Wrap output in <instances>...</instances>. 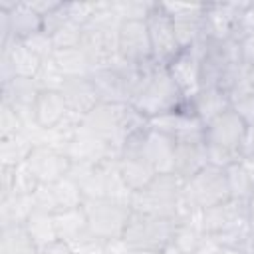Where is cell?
Listing matches in <instances>:
<instances>
[{
	"label": "cell",
	"instance_id": "1",
	"mask_svg": "<svg viewBox=\"0 0 254 254\" xmlns=\"http://www.w3.org/2000/svg\"><path fill=\"white\" fill-rule=\"evenodd\" d=\"M143 117L155 119L161 115H167L171 111H177L187 103L181 89L171 79L165 65L149 64L139 87L135 89L131 101H129Z\"/></svg>",
	"mask_w": 254,
	"mask_h": 254
},
{
	"label": "cell",
	"instance_id": "2",
	"mask_svg": "<svg viewBox=\"0 0 254 254\" xmlns=\"http://www.w3.org/2000/svg\"><path fill=\"white\" fill-rule=\"evenodd\" d=\"M200 226L220 246H240L246 250L254 234L248 220L246 202L236 198L200 210Z\"/></svg>",
	"mask_w": 254,
	"mask_h": 254
},
{
	"label": "cell",
	"instance_id": "3",
	"mask_svg": "<svg viewBox=\"0 0 254 254\" xmlns=\"http://www.w3.org/2000/svg\"><path fill=\"white\" fill-rule=\"evenodd\" d=\"M226 200H230L226 171L214 165H206L202 171L183 181L181 208H179L177 220H183L194 212L206 210Z\"/></svg>",
	"mask_w": 254,
	"mask_h": 254
},
{
	"label": "cell",
	"instance_id": "4",
	"mask_svg": "<svg viewBox=\"0 0 254 254\" xmlns=\"http://www.w3.org/2000/svg\"><path fill=\"white\" fill-rule=\"evenodd\" d=\"M246 123L232 111H224L204 125V145L208 155V165L226 169L240 159L242 137Z\"/></svg>",
	"mask_w": 254,
	"mask_h": 254
},
{
	"label": "cell",
	"instance_id": "5",
	"mask_svg": "<svg viewBox=\"0 0 254 254\" xmlns=\"http://www.w3.org/2000/svg\"><path fill=\"white\" fill-rule=\"evenodd\" d=\"M181 190H183V181L175 173L157 175L149 187L133 192L131 210L177 220L181 208Z\"/></svg>",
	"mask_w": 254,
	"mask_h": 254
},
{
	"label": "cell",
	"instance_id": "6",
	"mask_svg": "<svg viewBox=\"0 0 254 254\" xmlns=\"http://www.w3.org/2000/svg\"><path fill=\"white\" fill-rule=\"evenodd\" d=\"M175 228H177V220L173 218H163V216H153V214L131 210L129 222L121 238L129 250L161 252L165 246L173 242Z\"/></svg>",
	"mask_w": 254,
	"mask_h": 254
},
{
	"label": "cell",
	"instance_id": "7",
	"mask_svg": "<svg viewBox=\"0 0 254 254\" xmlns=\"http://www.w3.org/2000/svg\"><path fill=\"white\" fill-rule=\"evenodd\" d=\"M81 206L85 210L87 230L91 238L109 242L123 236L131 216V206L115 202L111 198H87Z\"/></svg>",
	"mask_w": 254,
	"mask_h": 254
},
{
	"label": "cell",
	"instance_id": "8",
	"mask_svg": "<svg viewBox=\"0 0 254 254\" xmlns=\"http://www.w3.org/2000/svg\"><path fill=\"white\" fill-rule=\"evenodd\" d=\"M79 48L85 54L91 71L101 67H111L119 62V50H117V26L91 22L83 28Z\"/></svg>",
	"mask_w": 254,
	"mask_h": 254
},
{
	"label": "cell",
	"instance_id": "9",
	"mask_svg": "<svg viewBox=\"0 0 254 254\" xmlns=\"http://www.w3.org/2000/svg\"><path fill=\"white\" fill-rule=\"evenodd\" d=\"M145 22H147V30H149L153 60L159 65L171 64L173 58L183 50L181 44H179V40H177L173 18L165 12V8L161 6V2H155L153 8L149 10Z\"/></svg>",
	"mask_w": 254,
	"mask_h": 254
},
{
	"label": "cell",
	"instance_id": "10",
	"mask_svg": "<svg viewBox=\"0 0 254 254\" xmlns=\"http://www.w3.org/2000/svg\"><path fill=\"white\" fill-rule=\"evenodd\" d=\"M117 50H119V58L133 65H143V64L155 62L145 18H127V20L119 22Z\"/></svg>",
	"mask_w": 254,
	"mask_h": 254
},
{
	"label": "cell",
	"instance_id": "11",
	"mask_svg": "<svg viewBox=\"0 0 254 254\" xmlns=\"http://www.w3.org/2000/svg\"><path fill=\"white\" fill-rule=\"evenodd\" d=\"M149 127L169 135L175 143L181 141H196V139H204V123L200 121V117L192 111L190 101L187 99V103L183 107H179L177 111H171L167 115L149 119Z\"/></svg>",
	"mask_w": 254,
	"mask_h": 254
},
{
	"label": "cell",
	"instance_id": "12",
	"mask_svg": "<svg viewBox=\"0 0 254 254\" xmlns=\"http://www.w3.org/2000/svg\"><path fill=\"white\" fill-rule=\"evenodd\" d=\"M165 12L173 18L177 40L181 48H192L204 38V4H183V2H161Z\"/></svg>",
	"mask_w": 254,
	"mask_h": 254
},
{
	"label": "cell",
	"instance_id": "13",
	"mask_svg": "<svg viewBox=\"0 0 254 254\" xmlns=\"http://www.w3.org/2000/svg\"><path fill=\"white\" fill-rule=\"evenodd\" d=\"M26 165L40 185H52L67 177L73 163L64 149H58L52 145H36Z\"/></svg>",
	"mask_w": 254,
	"mask_h": 254
},
{
	"label": "cell",
	"instance_id": "14",
	"mask_svg": "<svg viewBox=\"0 0 254 254\" xmlns=\"http://www.w3.org/2000/svg\"><path fill=\"white\" fill-rule=\"evenodd\" d=\"M44 58H40L26 42H12L6 48H2V56H0V64H2V83L14 79V77H22V79H36L42 65H44Z\"/></svg>",
	"mask_w": 254,
	"mask_h": 254
},
{
	"label": "cell",
	"instance_id": "15",
	"mask_svg": "<svg viewBox=\"0 0 254 254\" xmlns=\"http://www.w3.org/2000/svg\"><path fill=\"white\" fill-rule=\"evenodd\" d=\"M34 200L38 208H44L48 212H60L81 206L83 194L79 185L73 181V177L67 175L52 185H40L38 190L34 192Z\"/></svg>",
	"mask_w": 254,
	"mask_h": 254
},
{
	"label": "cell",
	"instance_id": "16",
	"mask_svg": "<svg viewBox=\"0 0 254 254\" xmlns=\"http://www.w3.org/2000/svg\"><path fill=\"white\" fill-rule=\"evenodd\" d=\"M171 79L175 81V85L181 89L185 99H192L200 89H202V81H200V56L196 46L192 48H185L181 50L171 64L165 65Z\"/></svg>",
	"mask_w": 254,
	"mask_h": 254
},
{
	"label": "cell",
	"instance_id": "17",
	"mask_svg": "<svg viewBox=\"0 0 254 254\" xmlns=\"http://www.w3.org/2000/svg\"><path fill=\"white\" fill-rule=\"evenodd\" d=\"M244 2H208L204 4V38L208 40H230L236 38L238 16Z\"/></svg>",
	"mask_w": 254,
	"mask_h": 254
},
{
	"label": "cell",
	"instance_id": "18",
	"mask_svg": "<svg viewBox=\"0 0 254 254\" xmlns=\"http://www.w3.org/2000/svg\"><path fill=\"white\" fill-rule=\"evenodd\" d=\"M67 115V105L62 89H40L32 105V123L42 131L56 129Z\"/></svg>",
	"mask_w": 254,
	"mask_h": 254
},
{
	"label": "cell",
	"instance_id": "19",
	"mask_svg": "<svg viewBox=\"0 0 254 254\" xmlns=\"http://www.w3.org/2000/svg\"><path fill=\"white\" fill-rule=\"evenodd\" d=\"M67 111L71 115H77L81 119H85V115H89L101 101L99 95L95 91L93 81L87 77H73V79H65L64 87H62Z\"/></svg>",
	"mask_w": 254,
	"mask_h": 254
},
{
	"label": "cell",
	"instance_id": "20",
	"mask_svg": "<svg viewBox=\"0 0 254 254\" xmlns=\"http://www.w3.org/2000/svg\"><path fill=\"white\" fill-rule=\"evenodd\" d=\"M208 165L206 145L204 139L196 141H181L175 149V175L181 181L190 179L198 171H202Z\"/></svg>",
	"mask_w": 254,
	"mask_h": 254
},
{
	"label": "cell",
	"instance_id": "21",
	"mask_svg": "<svg viewBox=\"0 0 254 254\" xmlns=\"http://www.w3.org/2000/svg\"><path fill=\"white\" fill-rule=\"evenodd\" d=\"M117 171L131 192L143 190L157 177V171L153 169V165L143 155H119L117 157Z\"/></svg>",
	"mask_w": 254,
	"mask_h": 254
},
{
	"label": "cell",
	"instance_id": "22",
	"mask_svg": "<svg viewBox=\"0 0 254 254\" xmlns=\"http://www.w3.org/2000/svg\"><path fill=\"white\" fill-rule=\"evenodd\" d=\"M40 85L36 79H22V77H14L6 83H2V103L12 105L18 113L24 115V119L28 117L32 121V105L40 93Z\"/></svg>",
	"mask_w": 254,
	"mask_h": 254
},
{
	"label": "cell",
	"instance_id": "23",
	"mask_svg": "<svg viewBox=\"0 0 254 254\" xmlns=\"http://www.w3.org/2000/svg\"><path fill=\"white\" fill-rule=\"evenodd\" d=\"M8 20L12 40L24 42L44 30V18L30 6V2H18L10 12H2Z\"/></svg>",
	"mask_w": 254,
	"mask_h": 254
},
{
	"label": "cell",
	"instance_id": "24",
	"mask_svg": "<svg viewBox=\"0 0 254 254\" xmlns=\"http://www.w3.org/2000/svg\"><path fill=\"white\" fill-rule=\"evenodd\" d=\"M54 222H56L58 240H62V242H65L69 246H77L79 242L89 238L87 218H85L83 206L54 212Z\"/></svg>",
	"mask_w": 254,
	"mask_h": 254
},
{
	"label": "cell",
	"instance_id": "25",
	"mask_svg": "<svg viewBox=\"0 0 254 254\" xmlns=\"http://www.w3.org/2000/svg\"><path fill=\"white\" fill-rule=\"evenodd\" d=\"M105 163H99V165H71L69 175L79 185L83 200H87V198H105V190H107Z\"/></svg>",
	"mask_w": 254,
	"mask_h": 254
},
{
	"label": "cell",
	"instance_id": "26",
	"mask_svg": "<svg viewBox=\"0 0 254 254\" xmlns=\"http://www.w3.org/2000/svg\"><path fill=\"white\" fill-rule=\"evenodd\" d=\"M192 105V111L200 117V121L206 125L220 113L230 109V97L220 87H202L192 99H189Z\"/></svg>",
	"mask_w": 254,
	"mask_h": 254
},
{
	"label": "cell",
	"instance_id": "27",
	"mask_svg": "<svg viewBox=\"0 0 254 254\" xmlns=\"http://www.w3.org/2000/svg\"><path fill=\"white\" fill-rule=\"evenodd\" d=\"M230 198L248 200L254 194V159H238L226 169Z\"/></svg>",
	"mask_w": 254,
	"mask_h": 254
},
{
	"label": "cell",
	"instance_id": "28",
	"mask_svg": "<svg viewBox=\"0 0 254 254\" xmlns=\"http://www.w3.org/2000/svg\"><path fill=\"white\" fill-rule=\"evenodd\" d=\"M50 60H52V64L58 67V71L65 79L87 77L91 73V65H89V62H87V58H85V54L81 52L79 46L64 48V50H54Z\"/></svg>",
	"mask_w": 254,
	"mask_h": 254
},
{
	"label": "cell",
	"instance_id": "29",
	"mask_svg": "<svg viewBox=\"0 0 254 254\" xmlns=\"http://www.w3.org/2000/svg\"><path fill=\"white\" fill-rule=\"evenodd\" d=\"M28 236L32 238V242L42 250L50 244H54L58 240V232H56V222H54V212H48L44 208H38L30 214V218L24 224Z\"/></svg>",
	"mask_w": 254,
	"mask_h": 254
},
{
	"label": "cell",
	"instance_id": "30",
	"mask_svg": "<svg viewBox=\"0 0 254 254\" xmlns=\"http://www.w3.org/2000/svg\"><path fill=\"white\" fill-rule=\"evenodd\" d=\"M36 143L32 141V137L22 131L14 137L8 139H0V161L2 167H18L24 165L30 157V153L34 151Z\"/></svg>",
	"mask_w": 254,
	"mask_h": 254
},
{
	"label": "cell",
	"instance_id": "31",
	"mask_svg": "<svg viewBox=\"0 0 254 254\" xmlns=\"http://www.w3.org/2000/svg\"><path fill=\"white\" fill-rule=\"evenodd\" d=\"M2 226L6 224H26L30 214L36 210L34 194H8L0 198Z\"/></svg>",
	"mask_w": 254,
	"mask_h": 254
},
{
	"label": "cell",
	"instance_id": "32",
	"mask_svg": "<svg viewBox=\"0 0 254 254\" xmlns=\"http://www.w3.org/2000/svg\"><path fill=\"white\" fill-rule=\"evenodd\" d=\"M0 254H40L24 224H6L0 232Z\"/></svg>",
	"mask_w": 254,
	"mask_h": 254
},
{
	"label": "cell",
	"instance_id": "33",
	"mask_svg": "<svg viewBox=\"0 0 254 254\" xmlns=\"http://www.w3.org/2000/svg\"><path fill=\"white\" fill-rule=\"evenodd\" d=\"M26 127V119L22 113H18L12 105L0 103V139L14 137L22 133Z\"/></svg>",
	"mask_w": 254,
	"mask_h": 254
},
{
	"label": "cell",
	"instance_id": "34",
	"mask_svg": "<svg viewBox=\"0 0 254 254\" xmlns=\"http://www.w3.org/2000/svg\"><path fill=\"white\" fill-rule=\"evenodd\" d=\"M230 97V109L246 123V125H254V95L250 93V89H240L228 95Z\"/></svg>",
	"mask_w": 254,
	"mask_h": 254
},
{
	"label": "cell",
	"instance_id": "35",
	"mask_svg": "<svg viewBox=\"0 0 254 254\" xmlns=\"http://www.w3.org/2000/svg\"><path fill=\"white\" fill-rule=\"evenodd\" d=\"M97 10V2H67V16L79 28H85Z\"/></svg>",
	"mask_w": 254,
	"mask_h": 254
},
{
	"label": "cell",
	"instance_id": "36",
	"mask_svg": "<svg viewBox=\"0 0 254 254\" xmlns=\"http://www.w3.org/2000/svg\"><path fill=\"white\" fill-rule=\"evenodd\" d=\"M75 254H107L105 252V242L97 240V238H85L83 242H79L77 246H73Z\"/></svg>",
	"mask_w": 254,
	"mask_h": 254
},
{
	"label": "cell",
	"instance_id": "37",
	"mask_svg": "<svg viewBox=\"0 0 254 254\" xmlns=\"http://www.w3.org/2000/svg\"><path fill=\"white\" fill-rule=\"evenodd\" d=\"M240 159H254V125H246L240 147Z\"/></svg>",
	"mask_w": 254,
	"mask_h": 254
},
{
	"label": "cell",
	"instance_id": "38",
	"mask_svg": "<svg viewBox=\"0 0 254 254\" xmlns=\"http://www.w3.org/2000/svg\"><path fill=\"white\" fill-rule=\"evenodd\" d=\"M240 50H242V60L246 65L254 67V34L240 38Z\"/></svg>",
	"mask_w": 254,
	"mask_h": 254
},
{
	"label": "cell",
	"instance_id": "39",
	"mask_svg": "<svg viewBox=\"0 0 254 254\" xmlns=\"http://www.w3.org/2000/svg\"><path fill=\"white\" fill-rule=\"evenodd\" d=\"M40 254H75V250H73V246H69V244L62 242V240H56L54 244L42 248Z\"/></svg>",
	"mask_w": 254,
	"mask_h": 254
},
{
	"label": "cell",
	"instance_id": "40",
	"mask_svg": "<svg viewBox=\"0 0 254 254\" xmlns=\"http://www.w3.org/2000/svg\"><path fill=\"white\" fill-rule=\"evenodd\" d=\"M216 254H248V250L240 246H218Z\"/></svg>",
	"mask_w": 254,
	"mask_h": 254
},
{
	"label": "cell",
	"instance_id": "41",
	"mask_svg": "<svg viewBox=\"0 0 254 254\" xmlns=\"http://www.w3.org/2000/svg\"><path fill=\"white\" fill-rule=\"evenodd\" d=\"M246 208H248V220H250V226H252V232H254V194L246 200Z\"/></svg>",
	"mask_w": 254,
	"mask_h": 254
},
{
	"label": "cell",
	"instance_id": "42",
	"mask_svg": "<svg viewBox=\"0 0 254 254\" xmlns=\"http://www.w3.org/2000/svg\"><path fill=\"white\" fill-rule=\"evenodd\" d=\"M161 254H185V252H183L181 248H177V246H175V244L171 242L169 246H165V248L161 250Z\"/></svg>",
	"mask_w": 254,
	"mask_h": 254
},
{
	"label": "cell",
	"instance_id": "43",
	"mask_svg": "<svg viewBox=\"0 0 254 254\" xmlns=\"http://www.w3.org/2000/svg\"><path fill=\"white\" fill-rule=\"evenodd\" d=\"M248 87H250V93L254 95V67H250V77H248Z\"/></svg>",
	"mask_w": 254,
	"mask_h": 254
},
{
	"label": "cell",
	"instance_id": "44",
	"mask_svg": "<svg viewBox=\"0 0 254 254\" xmlns=\"http://www.w3.org/2000/svg\"><path fill=\"white\" fill-rule=\"evenodd\" d=\"M129 254H161V252H153V250H129Z\"/></svg>",
	"mask_w": 254,
	"mask_h": 254
},
{
	"label": "cell",
	"instance_id": "45",
	"mask_svg": "<svg viewBox=\"0 0 254 254\" xmlns=\"http://www.w3.org/2000/svg\"><path fill=\"white\" fill-rule=\"evenodd\" d=\"M248 254H254V234H252V240L248 244Z\"/></svg>",
	"mask_w": 254,
	"mask_h": 254
}]
</instances>
